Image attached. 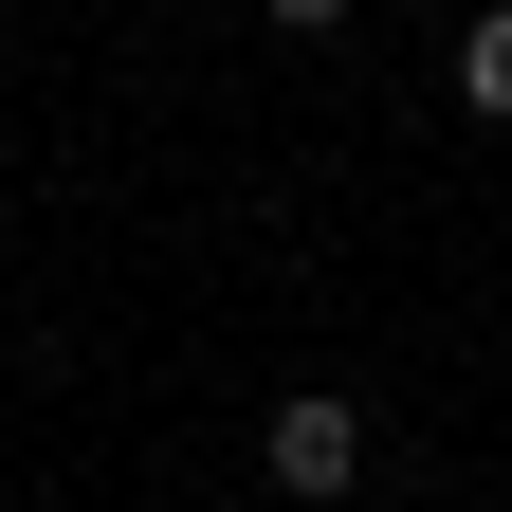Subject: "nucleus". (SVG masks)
<instances>
[{"label":"nucleus","mask_w":512,"mask_h":512,"mask_svg":"<svg viewBox=\"0 0 512 512\" xmlns=\"http://www.w3.org/2000/svg\"><path fill=\"white\" fill-rule=\"evenodd\" d=\"M256 476H275V494H348L366 476V403H348V384H293V403L256 421Z\"/></svg>","instance_id":"f257e3e1"},{"label":"nucleus","mask_w":512,"mask_h":512,"mask_svg":"<svg viewBox=\"0 0 512 512\" xmlns=\"http://www.w3.org/2000/svg\"><path fill=\"white\" fill-rule=\"evenodd\" d=\"M458 110H476V128H512V0L458 37Z\"/></svg>","instance_id":"f03ea898"},{"label":"nucleus","mask_w":512,"mask_h":512,"mask_svg":"<svg viewBox=\"0 0 512 512\" xmlns=\"http://www.w3.org/2000/svg\"><path fill=\"white\" fill-rule=\"evenodd\" d=\"M256 19H275V37H348V0H256Z\"/></svg>","instance_id":"7ed1b4c3"}]
</instances>
